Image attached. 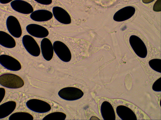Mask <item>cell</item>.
Segmentation results:
<instances>
[{
	"label": "cell",
	"mask_w": 161,
	"mask_h": 120,
	"mask_svg": "<svg viewBox=\"0 0 161 120\" xmlns=\"http://www.w3.org/2000/svg\"><path fill=\"white\" fill-rule=\"evenodd\" d=\"M53 15L59 22L65 24L71 22V18L68 13L62 8L55 6L52 9Z\"/></svg>",
	"instance_id": "obj_12"
},
{
	"label": "cell",
	"mask_w": 161,
	"mask_h": 120,
	"mask_svg": "<svg viewBox=\"0 0 161 120\" xmlns=\"http://www.w3.org/2000/svg\"><path fill=\"white\" fill-rule=\"evenodd\" d=\"M16 103L13 101H9L0 105V119L8 117L15 109Z\"/></svg>",
	"instance_id": "obj_15"
},
{
	"label": "cell",
	"mask_w": 161,
	"mask_h": 120,
	"mask_svg": "<svg viewBox=\"0 0 161 120\" xmlns=\"http://www.w3.org/2000/svg\"><path fill=\"white\" fill-rule=\"evenodd\" d=\"M150 67L154 70L159 72L157 68H161V60L159 59H154L150 60L149 62Z\"/></svg>",
	"instance_id": "obj_19"
},
{
	"label": "cell",
	"mask_w": 161,
	"mask_h": 120,
	"mask_svg": "<svg viewBox=\"0 0 161 120\" xmlns=\"http://www.w3.org/2000/svg\"><path fill=\"white\" fill-rule=\"evenodd\" d=\"M7 29L10 33L16 38H20L22 34V30L18 19L14 16H9L6 21Z\"/></svg>",
	"instance_id": "obj_7"
},
{
	"label": "cell",
	"mask_w": 161,
	"mask_h": 120,
	"mask_svg": "<svg viewBox=\"0 0 161 120\" xmlns=\"http://www.w3.org/2000/svg\"><path fill=\"white\" fill-rule=\"evenodd\" d=\"M53 46L55 52L62 61L68 62L71 60V52L64 43L60 41H55L53 43Z\"/></svg>",
	"instance_id": "obj_4"
},
{
	"label": "cell",
	"mask_w": 161,
	"mask_h": 120,
	"mask_svg": "<svg viewBox=\"0 0 161 120\" xmlns=\"http://www.w3.org/2000/svg\"><path fill=\"white\" fill-rule=\"evenodd\" d=\"M16 42L14 38L7 33L0 31V45L9 48H14L16 46Z\"/></svg>",
	"instance_id": "obj_16"
},
{
	"label": "cell",
	"mask_w": 161,
	"mask_h": 120,
	"mask_svg": "<svg viewBox=\"0 0 161 120\" xmlns=\"http://www.w3.org/2000/svg\"><path fill=\"white\" fill-rule=\"evenodd\" d=\"M23 44L27 52L31 55L38 56L40 53L39 47L34 39L30 35H24L22 38Z\"/></svg>",
	"instance_id": "obj_6"
},
{
	"label": "cell",
	"mask_w": 161,
	"mask_h": 120,
	"mask_svg": "<svg viewBox=\"0 0 161 120\" xmlns=\"http://www.w3.org/2000/svg\"><path fill=\"white\" fill-rule=\"evenodd\" d=\"M10 120H32L33 117L30 113L25 112H16L12 114L9 117Z\"/></svg>",
	"instance_id": "obj_17"
},
{
	"label": "cell",
	"mask_w": 161,
	"mask_h": 120,
	"mask_svg": "<svg viewBox=\"0 0 161 120\" xmlns=\"http://www.w3.org/2000/svg\"><path fill=\"white\" fill-rule=\"evenodd\" d=\"M27 107L33 112L43 113L49 111L51 108L50 105L47 102L36 99H32L27 101Z\"/></svg>",
	"instance_id": "obj_5"
},
{
	"label": "cell",
	"mask_w": 161,
	"mask_h": 120,
	"mask_svg": "<svg viewBox=\"0 0 161 120\" xmlns=\"http://www.w3.org/2000/svg\"><path fill=\"white\" fill-rule=\"evenodd\" d=\"M154 0H142L143 2L145 3H149Z\"/></svg>",
	"instance_id": "obj_24"
},
{
	"label": "cell",
	"mask_w": 161,
	"mask_h": 120,
	"mask_svg": "<svg viewBox=\"0 0 161 120\" xmlns=\"http://www.w3.org/2000/svg\"><path fill=\"white\" fill-rule=\"evenodd\" d=\"M13 0H0V3L3 4L8 3L13 1Z\"/></svg>",
	"instance_id": "obj_23"
},
{
	"label": "cell",
	"mask_w": 161,
	"mask_h": 120,
	"mask_svg": "<svg viewBox=\"0 0 161 120\" xmlns=\"http://www.w3.org/2000/svg\"><path fill=\"white\" fill-rule=\"evenodd\" d=\"M135 11V8L133 7H125L115 13L113 16V19L118 22L125 21L131 18L134 14Z\"/></svg>",
	"instance_id": "obj_10"
},
{
	"label": "cell",
	"mask_w": 161,
	"mask_h": 120,
	"mask_svg": "<svg viewBox=\"0 0 161 120\" xmlns=\"http://www.w3.org/2000/svg\"><path fill=\"white\" fill-rule=\"evenodd\" d=\"M41 48L44 58L47 61L51 60L53 56L54 50L50 40L47 38H43L41 42Z\"/></svg>",
	"instance_id": "obj_13"
},
{
	"label": "cell",
	"mask_w": 161,
	"mask_h": 120,
	"mask_svg": "<svg viewBox=\"0 0 161 120\" xmlns=\"http://www.w3.org/2000/svg\"><path fill=\"white\" fill-rule=\"evenodd\" d=\"M0 64L5 68L12 71H18L21 68V65L19 61L7 55H0Z\"/></svg>",
	"instance_id": "obj_8"
},
{
	"label": "cell",
	"mask_w": 161,
	"mask_h": 120,
	"mask_svg": "<svg viewBox=\"0 0 161 120\" xmlns=\"http://www.w3.org/2000/svg\"><path fill=\"white\" fill-rule=\"evenodd\" d=\"M5 94V90L4 88H0V103L4 98Z\"/></svg>",
	"instance_id": "obj_22"
},
{
	"label": "cell",
	"mask_w": 161,
	"mask_h": 120,
	"mask_svg": "<svg viewBox=\"0 0 161 120\" xmlns=\"http://www.w3.org/2000/svg\"><path fill=\"white\" fill-rule=\"evenodd\" d=\"M130 45L136 54L139 57L145 58L147 54L146 47L142 39L137 36L132 35L129 38Z\"/></svg>",
	"instance_id": "obj_3"
},
{
	"label": "cell",
	"mask_w": 161,
	"mask_h": 120,
	"mask_svg": "<svg viewBox=\"0 0 161 120\" xmlns=\"http://www.w3.org/2000/svg\"><path fill=\"white\" fill-rule=\"evenodd\" d=\"M12 8L18 12L24 14H29L33 12L32 5L27 2L22 0H14L10 3Z\"/></svg>",
	"instance_id": "obj_9"
},
{
	"label": "cell",
	"mask_w": 161,
	"mask_h": 120,
	"mask_svg": "<svg viewBox=\"0 0 161 120\" xmlns=\"http://www.w3.org/2000/svg\"><path fill=\"white\" fill-rule=\"evenodd\" d=\"M37 2L42 4L48 5L52 3V0H34Z\"/></svg>",
	"instance_id": "obj_21"
},
{
	"label": "cell",
	"mask_w": 161,
	"mask_h": 120,
	"mask_svg": "<svg viewBox=\"0 0 161 120\" xmlns=\"http://www.w3.org/2000/svg\"><path fill=\"white\" fill-rule=\"evenodd\" d=\"M26 29L30 35L37 38L46 37L49 33L48 30L46 28L36 24H31L27 25Z\"/></svg>",
	"instance_id": "obj_11"
},
{
	"label": "cell",
	"mask_w": 161,
	"mask_h": 120,
	"mask_svg": "<svg viewBox=\"0 0 161 120\" xmlns=\"http://www.w3.org/2000/svg\"><path fill=\"white\" fill-rule=\"evenodd\" d=\"M153 10L155 12L161 11V0H157L153 6Z\"/></svg>",
	"instance_id": "obj_20"
},
{
	"label": "cell",
	"mask_w": 161,
	"mask_h": 120,
	"mask_svg": "<svg viewBox=\"0 0 161 120\" xmlns=\"http://www.w3.org/2000/svg\"><path fill=\"white\" fill-rule=\"evenodd\" d=\"M59 96L62 98L68 101L79 99L83 96L84 93L80 89L73 87H65L58 92Z\"/></svg>",
	"instance_id": "obj_2"
},
{
	"label": "cell",
	"mask_w": 161,
	"mask_h": 120,
	"mask_svg": "<svg viewBox=\"0 0 161 120\" xmlns=\"http://www.w3.org/2000/svg\"><path fill=\"white\" fill-rule=\"evenodd\" d=\"M66 117V115L61 112H55L50 113L42 119L45 120H64Z\"/></svg>",
	"instance_id": "obj_18"
},
{
	"label": "cell",
	"mask_w": 161,
	"mask_h": 120,
	"mask_svg": "<svg viewBox=\"0 0 161 120\" xmlns=\"http://www.w3.org/2000/svg\"><path fill=\"white\" fill-rule=\"evenodd\" d=\"M24 84L22 78L16 74L6 73L0 76V84L4 87L16 89L22 87Z\"/></svg>",
	"instance_id": "obj_1"
},
{
	"label": "cell",
	"mask_w": 161,
	"mask_h": 120,
	"mask_svg": "<svg viewBox=\"0 0 161 120\" xmlns=\"http://www.w3.org/2000/svg\"><path fill=\"white\" fill-rule=\"evenodd\" d=\"M53 17L52 13L46 10H38L32 12L30 15L31 18L37 22H44L50 20Z\"/></svg>",
	"instance_id": "obj_14"
}]
</instances>
